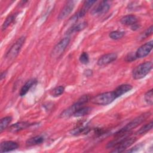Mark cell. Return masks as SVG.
<instances>
[{
	"mask_svg": "<svg viewBox=\"0 0 153 153\" xmlns=\"http://www.w3.org/2000/svg\"><path fill=\"white\" fill-rule=\"evenodd\" d=\"M30 126V124L26 121H21L12 124L9 127V131L11 133H16L22 130L27 128Z\"/></svg>",
	"mask_w": 153,
	"mask_h": 153,
	"instance_id": "obj_13",
	"label": "cell"
},
{
	"mask_svg": "<svg viewBox=\"0 0 153 153\" xmlns=\"http://www.w3.org/2000/svg\"><path fill=\"white\" fill-rule=\"evenodd\" d=\"M152 126H153V123H152V121H151L150 123H149L143 126L142 127H140L137 131V133L140 135L144 134L152 129Z\"/></svg>",
	"mask_w": 153,
	"mask_h": 153,
	"instance_id": "obj_22",
	"label": "cell"
},
{
	"mask_svg": "<svg viewBox=\"0 0 153 153\" xmlns=\"http://www.w3.org/2000/svg\"><path fill=\"white\" fill-rule=\"evenodd\" d=\"M91 111V108L88 106H82L79 108L74 114V117H80L88 115Z\"/></svg>",
	"mask_w": 153,
	"mask_h": 153,
	"instance_id": "obj_19",
	"label": "cell"
},
{
	"mask_svg": "<svg viewBox=\"0 0 153 153\" xmlns=\"http://www.w3.org/2000/svg\"><path fill=\"white\" fill-rule=\"evenodd\" d=\"M88 131V128L87 127H79L74 129L71 133L74 135H78L81 133H87Z\"/></svg>",
	"mask_w": 153,
	"mask_h": 153,
	"instance_id": "obj_26",
	"label": "cell"
},
{
	"mask_svg": "<svg viewBox=\"0 0 153 153\" xmlns=\"http://www.w3.org/2000/svg\"><path fill=\"white\" fill-rule=\"evenodd\" d=\"M26 39V37L24 36L19 38L10 47L7 53L5 55V59L8 62L13 61L19 54L20 51Z\"/></svg>",
	"mask_w": 153,
	"mask_h": 153,
	"instance_id": "obj_5",
	"label": "cell"
},
{
	"mask_svg": "<svg viewBox=\"0 0 153 153\" xmlns=\"http://www.w3.org/2000/svg\"><path fill=\"white\" fill-rule=\"evenodd\" d=\"M132 89V86L130 84H121L119 86H118L115 90H114L117 97H119L123 94L126 93L127 92L130 91Z\"/></svg>",
	"mask_w": 153,
	"mask_h": 153,
	"instance_id": "obj_14",
	"label": "cell"
},
{
	"mask_svg": "<svg viewBox=\"0 0 153 153\" xmlns=\"http://www.w3.org/2000/svg\"><path fill=\"white\" fill-rule=\"evenodd\" d=\"M153 46V41L151 40L141 45L135 52L137 59H141L147 56L151 51Z\"/></svg>",
	"mask_w": 153,
	"mask_h": 153,
	"instance_id": "obj_9",
	"label": "cell"
},
{
	"mask_svg": "<svg viewBox=\"0 0 153 153\" xmlns=\"http://www.w3.org/2000/svg\"><path fill=\"white\" fill-rule=\"evenodd\" d=\"M150 115H151L150 112H145L137 117L136 118L133 119L132 121H131L129 123L126 124L122 128H121V130L118 131L115 133V137L127 134L131 130L135 128L136 127L139 126L141 123H142L144 121H145L150 116Z\"/></svg>",
	"mask_w": 153,
	"mask_h": 153,
	"instance_id": "obj_1",
	"label": "cell"
},
{
	"mask_svg": "<svg viewBox=\"0 0 153 153\" xmlns=\"http://www.w3.org/2000/svg\"><path fill=\"white\" fill-rule=\"evenodd\" d=\"M145 102L149 105H152L153 103V92L152 89L148 91L144 96Z\"/></svg>",
	"mask_w": 153,
	"mask_h": 153,
	"instance_id": "obj_25",
	"label": "cell"
},
{
	"mask_svg": "<svg viewBox=\"0 0 153 153\" xmlns=\"http://www.w3.org/2000/svg\"><path fill=\"white\" fill-rule=\"evenodd\" d=\"M136 59H137V57H136V56L135 53H128V54L126 56L125 60H126V62H132V61L135 60Z\"/></svg>",
	"mask_w": 153,
	"mask_h": 153,
	"instance_id": "obj_28",
	"label": "cell"
},
{
	"mask_svg": "<svg viewBox=\"0 0 153 153\" xmlns=\"http://www.w3.org/2000/svg\"><path fill=\"white\" fill-rule=\"evenodd\" d=\"M117 96L114 91H108L99 94L93 97L90 101L96 105H107L112 103L117 99Z\"/></svg>",
	"mask_w": 153,
	"mask_h": 153,
	"instance_id": "obj_3",
	"label": "cell"
},
{
	"mask_svg": "<svg viewBox=\"0 0 153 153\" xmlns=\"http://www.w3.org/2000/svg\"><path fill=\"white\" fill-rule=\"evenodd\" d=\"M12 121V117L10 116H7L2 118L1 120L0 123V132L2 133L5 129H6L8 125Z\"/></svg>",
	"mask_w": 153,
	"mask_h": 153,
	"instance_id": "obj_20",
	"label": "cell"
},
{
	"mask_svg": "<svg viewBox=\"0 0 153 153\" xmlns=\"http://www.w3.org/2000/svg\"><path fill=\"white\" fill-rule=\"evenodd\" d=\"M19 148V145L14 141H4L2 142L0 145V152H7Z\"/></svg>",
	"mask_w": 153,
	"mask_h": 153,
	"instance_id": "obj_12",
	"label": "cell"
},
{
	"mask_svg": "<svg viewBox=\"0 0 153 153\" xmlns=\"http://www.w3.org/2000/svg\"><path fill=\"white\" fill-rule=\"evenodd\" d=\"M79 60L82 64H84V65L88 64L89 62V56L88 53L86 52L82 53L79 56Z\"/></svg>",
	"mask_w": 153,
	"mask_h": 153,
	"instance_id": "obj_27",
	"label": "cell"
},
{
	"mask_svg": "<svg viewBox=\"0 0 153 153\" xmlns=\"http://www.w3.org/2000/svg\"><path fill=\"white\" fill-rule=\"evenodd\" d=\"M136 140L135 137H126L121 140L114 147V149L111 151V152H124L125 150L134 143Z\"/></svg>",
	"mask_w": 153,
	"mask_h": 153,
	"instance_id": "obj_7",
	"label": "cell"
},
{
	"mask_svg": "<svg viewBox=\"0 0 153 153\" xmlns=\"http://www.w3.org/2000/svg\"><path fill=\"white\" fill-rule=\"evenodd\" d=\"M152 26L151 25L149 27H148L145 32L144 33H143V34H142V39H144L145 38H146L149 36H150L151 35H152Z\"/></svg>",
	"mask_w": 153,
	"mask_h": 153,
	"instance_id": "obj_29",
	"label": "cell"
},
{
	"mask_svg": "<svg viewBox=\"0 0 153 153\" xmlns=\"http://www.w3.org/2000/svg\"><path fill=\"white\" fill-rule=\"evenodd\" d=\"M17 16V13H15V14H13L9 16H8V17L5 19V20L4 21V22L2 26V30H5L9 26V25L11 23H13V21L16 19Z\"/></svg>",
	"mask_w": 153,
	"mask_h": 153,
	"instance_id": "obj_21",
	"label": "cell"
},
{
	"mask_svg": "<svg viewBox=\"0 0 153 153\" xmlns=\"http://www.w3.org/2000/svg\"><path fill=\"white\" fill-rule=\"evenodd\" d=\"M125 35V32L123 31L115 30L109 33V36L111 39L113 40H118L122 38Z\"/></svg>",
	"mask_w": 153,
	"mask_h": 153,
	"instance_id": "obj_23",
	"label": "cell"
},
{
	"mask_svg": "<svg viewBox=\"0 0 153 153\" xmlns=\"http://www.w3.org/2000/svg\"><path fill=\"white\" fill-rule=\"evenodd\" d=\"M76 1H69L66 2V4L62 8V10L60 11L59 16H58V19L59 20H63L65 18H66L73 10Z\"/></svg>",
	"mask_w": 153,
	"mask_h": 153,
	"instance_id": "obj_10",
	"label": "cell"
},
{
	"mask_svg": "<svg viewBox=\"0 0 153 153\" xmlns=\"http://www.w3.org/2000/svg\"><path fill=\"white\" fill-rule=\"evenodd\" d=\"M65 91V87L62 85H59L54 88L50 92V94L53 97H57L63 93Z\"/></svg>",
	"mask_w": 153,
	"mask_h": 153,
	"instance_id": "obj_24",
	"label": "cell"
},
{
	"mask_svg": "<svg viewBox=\"0 0 153 153\" xmlns=\"http://www.w3.org/2000/svg\"><path fill=\"white\" fill-rule=\"evenodd\" d=\"M6 74H7V72H6V71H5V72L4 71V72H3L1 73V80H2L5 77Z\"/></svg>",
	"mask_w": 153,
	"mask_h": 153,
	"instance_id": "obj_31",
	"label": "cell"
},
{
	"mask_svg": "<svg viewBox=\"0 0 153 153\" xmlns=\"http://www.w3.org/2000/svg\"><path fill=\"white\" fill-rule=\"evenodd\" d=\"M45 137L42 135H37L27 139L26 142V145L27 146H32L37 145H39L44 142Z\"/></svg>",
	"mask_w": 153,
	"mask_h": 153,
	"instance_id": "obj_15",
	"label": "cell"
},
{
	"mask_svg": "<svg viewBox=\"0 0 153 153\" xmlns=\"http://www.w3.org/2000/svg\"><path fill=\"white\" fill-rule=\"evenodd\" d=\"M89 96L88 95H83L80 97L76 102L70 106L69 108L64 110L60 115V118H68L74 115V114L81 107L84 106V104L89 100Z\"/></svg>",
	"mask_w": 153,
	"mask_h": 153,
	"instance_id": "obj_2",
	"label": "cell"
},
{
	"mask_svg": "<svg viewBox=\"0 0 153 153\" xmlns=\"http://www.w3.org/2000/svg\"><path fill=\"white\" fill-rule=\"evenodd\" d=\"M121 23L124 25H133L137 22V18L136 16L132 14H128L123 16L121 20Z\"/></svg>",
	"mask_w": 153,
	"mask_h": 153,
	"instance_id": "obj_16",
	"label": "cell"
},
{
	"mask_svg": "<svg viewBox=\"0 0 153 153\" xmlns=\"http://www.w3.org/2000/svg\"><path fill=\"white\" fill-rule=\"evenodd\" d=\"M152 68V62H146L135 67L132 71V76L134 79H140L148 75Z\"/></svg>",
	"mask_w": 153,
	"mask_h": 153,
	"instance_id": "obj_4",
	"label": "cell"
},
{
	"mask_svg": "<svg viewBox=\"0 0 153 153\" xmlns=\"http://www.w3.org/2000/svg\"><path fill=\"white\" fill-rule=\"evenodd\" d=\"M87 23L86 22H83L80 23H77L72 25L67 31V34L70 35L75 32H79L83 29H84L87 27Z\"/></svg>",
	"mask_w": 153,
	"mask_h": 153,
	"instance_id": "obj_18",
	"label": "cell"
},
{
	"mask_svg": "<svg viewBox=\"0 0 153 153\" xmlns=\"http://www.w3.org/2000/svg\"><path fill=\"white\" fill-rule=\"evenodd\" d=\"M117 59V54L114 53H108L101 56L97 60V65L99 66H106Z\"/></svg>",
	"mask_w": 153,
	"mask_h": 153,
	"instance_id": "obj_11",
	"label": "cell"
},
{
	"mask_svg": "<svg viewBox=\"0 0 153 153\" xmlns=\"http://www.w3.org/2000/svg\"><path fill=\"white\" fill-rule=\"evenodd\" d=\"M111 5V2L109 1H103L99 3L97 6H96L91 11V13L93 16H100L106 13Z\"/></svg>",
	"mask_w": 153,
	"mask_h": 153,
	"instance_id": "obj_8",
	"label": "cell"
},
{
	"mask_svg": "<svg viewBox=\"0 0 153 153\" xmlns=\"http://www.w3.org/2000/svg\"><path fill=\"white\" fill-rule=\"evenodd\" d=\"M36 82V80L35 79H30L26 82V83L22 86V87L20 89L19 94L20 96H23L25 94H27V93L29 91V90L32 88L33 85H35V84Z\"/></svg>",
	"mask_w": 153,
	"mask_h": 153,
	"instance_id": "obj_17",
	"label": "cell"
},
{
	"mask_svg": "<svg viewBox=\"0 0 153 153\" xmlns=\"http://www.w3.org/2000/svg\"><path fill=\"white\" fill-rule=\"evenodd\" d=\"M85 73H86V75L88 76V74H89L90 76L91 75V74H92V71L91 70H90V69H88V70H86V71L85 72Z\"/></svg>",
	"mask_w": 153,
	"mask_h": 153,
	"instance_id": "obj_32",
	"label": "cell"
},
{
	"mask_svg": "<svg viewBox=\"0 0 153 153\" xmlns=\"http://www.w3.org/2000/svg\"><path fill=\"white\" fill-rule=\"evenodd\" d=\"M70 42V38L68 36L62 39L53 48L51 51V57L53 58H59L64 53L66 47Z\"/></svg>",
	"mask_w": 153,
	"mask_h": 153,
	"instance_id": "obj_6",
	"label": "cell"
},
{
	"mask_svg": "<svg viewBox=\"0 0 153 153\" xmlns=\"http://www.w3.org/2000/svg\"><path fill=\"white\" fill-rule=\"evenodd\" d=\"M131 29H132V30H137V29H138L139 28V26L137 23H135V24H134V25H131Z\"/></svg>",
	"mask_w": 153,
	"mask_h": 153,
	"instance_id": "obj_30",
	"label": "cell"
}]
</instances>
